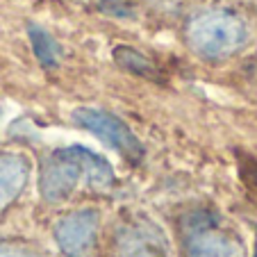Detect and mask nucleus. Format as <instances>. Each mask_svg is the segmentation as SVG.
<instances>
[{
    "instance_id": "0eeeda50",
    "label": "nucleus",
    "mask_w": 257,
    "mask_h": 257,
    "mask_svg": "<svg viewBox=\"0 0 257 257\" xmlns=\"http://www.w3.org/2000/svg\"><path fill=\"white\" fill-rule=\"evenodd\" d=\"M28 157L19 153H0V212H5L28 187L30 180Z\"/></svg>"
},
{
    "instance_id": "9d476101",
    "label": "nucleus",
    "mask_w": 257,
    "mask_h": 257,
    "mask_svg": "<svg viewBox=\"0 0 257 257\" xmlns=\"http://www.w3.org/2000/svg\"><path fill=\"white\" fill-rule=\"evenodd\" d=\"M0 257H41L39 252L23 243H0Z\"/></svg>"
},
{
    "instance_id": "1a4fd4ad",
    "label": "nucleus",
    "mask_w": 257,
    "mask_h": 257,
    "mask_svg": "<svg viewBox=\"0 0 257 257\" xmlns=\"http://www.w3.org/2000/svg\"><path fill=\"white\" fill-rule=\"evenodd\" d=\"M28 34H30V41H32L37 59H39L46 68L57 66L59 64V44L57 41H55L44 28H39V25H34V23L28 25Z\"/></svg>"
},
{
    "instance_id": "9b49d317",
    "label": "nucleus",
    "mask_w": 257,
    "mask_h": 257,
    "mask_svg": "<svg viewBox=\"0 0 257 257\" xmlns=\"http://www.w3.org/2000/svg\"><path fill=\"white\" fill-rule=\"evenodd\" d=\"M250 3H252V5H255V7H257V0H250Z\"/></svg>"
},
{
    "instance_id": "6e6552de",
    "label": "nucleus",
    "mask_w": 257,
    "mask_h": 257,
    "mask_svg": "<svg viewBox=\"0 0 257 257\" xmlns=\"http://www.w3.org/2000/svg\"><path fill=\"white\" fill-rule=\"evenodd\" d=\"M112 55H114V62H116L118 66L130 71V73H135V75H141V78H148V80H157V75H160L155 64L146 57L144 53L130 48V46H116Z\"/></svg>"
},
{
    "instance_id": "20e7f679",
    "label": "nucleus",
    "mask_w": 257,
    "mask_h": 257,
    "mask_svg": "<svg viewBox=\"0 0 257 257\" xmlns=\"http://www.w3.org/2000/svg\"><path fill=\"white\" fill-rule=\"evenodd\" d=\"M73 121L82 130L98 137L102 144L109 146L114 153H118L123 160L132 162V164L144 160V144L130 130V125L121 121L116 114H109L105 109H98V107H78L73 112Z\"/></svg>"
},
{
    "instance_id": "f257e3e1",
    "label": "nucleus",
    "mask_w": 257,
    "mask_h": 257,
    "mask_svg": "<svg viewBox=\"0 0 257 257\" xmlns=\"http://www.w3.org/2000/svg\"><path fill=\"white\" fill-rule=\"evenodd\" d=\"M114 185V169L102 155L84 146L53 151L39 171V191L46 203H64L82 189H107Z\"/></svg>"
},
{
    "instance_id": "7ed1b4c3",
    "label": "nucleus",
    "mask_w": 257,
    "mask_h": 257,
    "mask_svg": "<svg viewBox=\"0 0 257 257\" xmlns=\"http://www.w3.org/2000/svg\"><path fill=\"white\" fill-rule=\"evenodd\" d=\"M185 257H246L243 241L214 212L198 209L182 223Z\"/></svg>"
},
{
    "instance_id": "f8f14e48",
    "label": "nucleus",
    "mask_w": 257,
    "mask_h": 257,
    "mask_svg": "<svg viewBox=\"0 0 257 257\" xmlns=\"http://www.w3.org/2000/svg\"><path fill=\"white\" fill-rule=\"evenodd\" d=\"M255 257H257V250H255Z\"/></svg>"
},
{
    "instance_id": "39448f33",
    "label": "nucleus",
    "mask_w": 257,
    "mask_h": 257,
    "mask_svg": "<svg viewBox=\"0 0 257 257\" xmlns=\"http://www.w3.org/2000/svg\"><path fill=\"white\" fill-rule=\"evenodd\" d=\"M116 257H171V246L162 228L146 216H130L114 234Z\"/></svg>"
},
{
    "instance_id": "423d86ee",
    "label": "nucleus",
    "mask_w": 257,
    "mask_h": 257,
    "mask_svg": "<svg viewBox=\"0 0 257 257\" xmlns=\"http://www.w3.org/2000/svg\"><path fill=\"white\" fill-rule=\"evenodd\" d=\"M100 214L96 209H75L64 214L53 225V237L64 257H89L96 246Z\"/></svg>"
},
{
    "instance_id": "f03ea898",
    "label": "nucleus",
    "mask_w": 257,
    "mask_h": 257,
    "mask_svg": "<svg viewBox=\"0 0 257 257\" xmlns=\"http://www.w3.org/2000/svg\"><path fill=\"white\" fill-rule=\"evenodd\" d=\"M187 46L203 59H228L250 41V28L241 14L225 7H212L194 14L185 28Z\"/></svg>"
}]
</instances>
